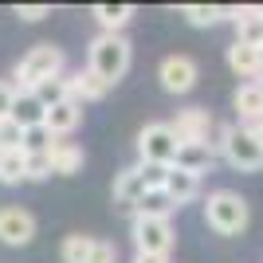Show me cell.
Returning a JSON list of instances; mask_svg holds the SVG:
<instances>
[{
  "mask_svg": "<svg viewBox=\"0 0 263 263\" xmlns=\"http://www.w3.org/2000/svg\"><path fill=\"white\" fill-rule=\"evenodd\" d=\"M130 63H134V44L122 32H99L95 40H90V47H87V71H95L106 87L122 83L126 71H130Z\"/></svg>",
  "mask_w": 263,
  "mask_h": 263,
  "instance_id": "cell-1",
  "label": "cell"
},
{
  "mask_svg": "<svg viewBox=\"0 0 263 263\" xmlns=\"http://www.w3.org/2000/svg\"><path fill=\"white\" fill-rule=\"evenodd\" d=\"M252 220V204L236 193V189H216L204 200V224H209L216 236H240Z\"/></svg>",
  "mask_w": 263,
  "mask_h": 263,
  "instance_id": "cell-2",
  "label": "cell"
},
{
  "mask_svg": "<svg viewBox=\"0 0 263 263\" xmlns=\"http://www.w3.org/2000/svg\"><path fill=\"white\" fill-rule=\"evenodd\" d=\"M212 149H216V154L224 157L232 169H240V173H259V169H263V149H259V142H255L243 126H236V122H228V126H220V130H216Z\"/></svg>",
  "mask_w": 263,
  "mask_h": 263,
  "instance_id": "cell-3",
  "label": "cell"
},
{
  "mask_svg": "<svg viewBox=\"0 0 263 263\" xmlns=\"http://www.w3.org/2000/svg\"><path fill=\"white\" fill-rule=\"evenodd\" d=\"M63 63H67L63 47H55V44H35L32 51L16 63V71H12V87H16V90H35L44 79L63 75Z\"/></svg>",
  "mask_w": 263,
  "mask_h": 263,
  "instance_id": "cell-4",
  "label": "cell"
},
{
  "mask_svg": "<svg viewBox=\"0 0 263 263\" xmlns=\"http://www.w3.org/2000/svg\"><path fill=\"white\" fill-rule=\"evenodd\" d=\"M177 134L169 130V122H149L142 134H138V161L142 165H161V169H169V165L177 161Z\"/></svg>",
  "mask_w": 263,
  "mask_h": 263,
  "instance_id": "cell-5",
  "label": "cell"
},
{
  "mask_svg": "<svg viewBox=\"0 0 263 263\" xmlns=\"http://www.w3.org/2000/svg\"><path fill=\"white\" fill-rule=\"evenodd\" d=\"M130 236H134V248L145 255H169L173 252V224L169 220H154V216H134L130 224Z\"/></svg>",
  "mask_w": 263,
  "mask_h": 263,
  "instance_id": "cell-6",
  "label": "cell"
},
{
  "mask_svg": "<svg viewBox=\"0 0 263 263\" xmlns=\"http://www.w3.org/2000/svg\"><path fill=\"white\" fill-rule=\"evenodd\" d=\"M169 130L177 134V142L181 145H209L212 130H216V122H212V114L204 106H185V110H177V118L169 122Z\"/></svg>",
  "mask_w": 263,
  "mask_h": 263,
  "instance_id": "cell-7",
  "label": "cell"
},
{
  "mask_svg": "<svg viewBox=\"0 0 263 263\" xmlns=\"http://www.w3.org/2000/svg\"><path fill=\"white\" fill-rule=\"evenodd\" d=\"M197 75H200L197 59H189V55H165L161 67H157V79L169 95H189L197 87Z\"/></svg>",
  "mask_w": 263,
  "mask_h": 263,
  "instance_id": "cell-8",
  "label": "cell"
},
{
  "mask_svg": "<svg viewBox=\"0 0 263 263\" xmlns=\"http://www.w3.org/2000/svg\"><path fill=\"white\" fill-rule=\"evenodd\" d=\"M35 236V216L20 204H4L0 209V243H8V248H24V243H32Z\"/></svg>",
  "mask_w": 263,
  "mask_h": 263,
  "instance_id": "cell-9",
  "label": "cell"
},
{
  "mask_svg": "<svg viewBox=\"0 0 263 263\" xmlns=\"http://www.w3.org/2000/svg\"><path fill=\"white\" fill-rule=\"evenodd\" d=\"M47 165H51V173H59V177H75V173H83L87 154H83V145L67 142V138H51V145H47Z\"/></svg>",
  "mask_w": 263,
  "mask_h": 263,
  "instance_id": "cell-10",
  "label": "cell"
},
{
  "mask_svg": "<svg viewBox=\"0 0 263 263\" xmlns=\"http://www.w3.org/2000/svg\"><path fill=\"white\" fill-rule=\"evenodd\" d=\"M83 126V106L79 102H59V106H51L44 114V130L51 134V138H71V134Z\"/></svg>",
  "mask_w": 263,
  "mask_h": 263,
  "instance_id": "cell-11",
  "label": "cell"
},
{
  "mask_svg": "<svg viewBox=\"0 0 263 263\" xmlns=\"http://www.w3.org/2000/svg\"><path fill=\"white\" fill-rule=\"evenodd\" d=\"M67 90H71V102H79V106L102 102L110 95V87L95 75V71H75V75H67Z\"/></svg>",
  "mask_w": 263,
  "mask_h": 263,
  "instance_id": "cell-12",
  "label": "cell"
},
{
  "mask_svg": "<svg viewBox=\"0 0 263 263\" xmlns=\"http://www.w3.org/2000/svg\"><path fill=\"white\" fill-rule=\"evenodd\" d=\"M44 114H47V106L35 99L32 90H16V102H12V122H16L24 134H28V130H40V126H44Z\"/></svg>",
  "mask_w": 263,
  "mask_h": 263,
  "instance_id": "cell-13",
  "label": "cell"
},
{
  "mask_svg": "<svg viewBox=\"0 0 263 263\" xmlns=\"http://www.w3.org/2000/svg\"><path fill=\"white\" fill-rule=\"evenodd\" d=\"M161 193L173 200L177 209H181V204H189V200H197V197H200V177L185 173V169H169V173H165Z\"/></svg>",
  "mask_w": 263,
  "mask_h": 263,
  "instance_id": "cell-14",
  "label": "cell"
},
{
  "mask_svg": "<svg viewBox=\"0 0 263 263\" xmlns=\"http://www.w3.org/2000/svg\"><path fill=\"white\" fill-rule=\"evenodd\" d=\"M212 161H216V149H212V142L209 145H177V161L169 165V169H185V173H193V177H200V173H209L212 169Z\"/></svg>",
  "mask_w": 263,
  "mask_h": 263,
  "instance_id": "cell-15",
  "label": "cell"
},
{
  "mask_svg": "<svg viewBox=\"0 0 263 263\" xmlns=\"http://www.w3.org/2000/svg\"><path fill=\"white\" fill-rule=\"evenodd\" d=\"M232 106H236V114H240L243 126L259 122V118H263V90H259V83H240V90H236Z\"/></svg>",
  "mask_w": 263,
  "mask_h": 263,
  "instance_id": "cell-16",
  "label": "cell"
},
{
  "mask_svg": "<svg viewBox=\"0 0 263 263\" xmlns=\"http://www.w3.org/2000/svg\"><path fill=\"white\" fill-rule=\"evenodd\" d=\"M228 67H232V71H236L240 79L255 83V79H259V47L232 44V47H228Z\"/></svg>",
  "mask_w": 263,
  "mask_h": 263,
  "instance_id": "cell-17",
  "label": "cell"
},
{
  "mask_svg": "<svg viewBox=\"0 0 263 263\" xmlns=\"http://www.w3.org/2000/svg\"><path fill=\"white\" fill-rule=\"evenodd\" d=\"M90 16L99 20L102 32H122V28L134 20V4H95Z\"/></svg>",
  "mask_w": 263,
  "mask_h": 263,
  "instance_id": "cell-18",
  "label": "cell"
},
{
  "mask_svg": "<svg viewBox=\"0 0 263 263\" xmlns=\"http://www.w3.org/2000/svg\"><path fill=\"white\" fill-rule=\"evenodd\" d=\"M28 181V154L24 149H0V185Z\"/></svg>",
  "mask_w": 263,
  "mask_h": 263,
  "instance_id": "cell-19",
  "label": "cell"
},
{
  "mask_svg": "<svg viewBox=\"0 0 263 263\" xmlns=\"http://www.w3.org/2000/svg\"><path fill=\"white\" fill-rule=\"evenodd\" d=\"M177 212V204L169 197H165L161 189H149V193H145L142 200H138V204H134V216H154V220H169Z\"/></svg>",
  "mask_w": 263,
  "mask_h": 263,
  "instance_id": "cell-20",
  "label": "cell"
},
{
  "mask_svg": "<svg viewBox=\"0 0 263 263\" xmlns=\"http://www.w3.org/2000/svg\"><path fill=\"white\" fill-rule=\"evenodd\" d=\"M90 248H95V236H87V232L63 236V243H59V259H63V263H87Z\"/></svg>",
  "mask_w": 263,
  "mask_h": 263,
  "instance_id": "cell-21",
  "label": "cell"
},
{
  "mask_svg": "<svg viewBox=\"0 0 263 263\" xmlns=\"http://www.w3.org/2000/svg\"><path fill=\"white\" fill-rule=\"evenodd\" d=\"M32 95H35L40 102H44L47 110H51V106H59V102H67V99H71V90H67V75L44 79V83H40V87H35Z\"/></svg>",
  "mask_w": 263,
  "mask_h": 263,
  "instance_id": "cell-22",
  "label": "cell"
},
{
  "mask_svg": "<svg viewBox=\"0 0 263 263\" xmlns=\"http://www.w3.org/2000/svg\"><path fill=\"white\" fill-rule=\"evenodd\" d=\"M181 16H185L193 28H212V24L224 20V8H216V4H185Z\"/></svg>",
  "mask_w": 263,
  "mask_h": 263,
  "instance_id": "cell-23",
  "label": "cell"
},
{
  "mask_svg": "<svg viewBox=\"0 0 263 263\" xmlns=\"http://www.w3.org/2000/svg\"><path fill=\"white\" fill-rule=\"evenodd\" d=\"M28 154V149H24ZM51 177V165H47V149H35L28 154V181H47Z\"/></svg>",
  "mask_w": 263,
  "mask_h": 263,
  "instance_id": "cell-24",
  "label": "cell"
},
{
  "mask_svg": "<svg viewBox=\"0 0 263 263\" xmlns=\"http://www.w3.org/2000/svg\"><path fill=\"white\" fill-rule=\"evenodd\" d=\"M0 149H24V130L12 118L0 122Z\"/></svg>",
  "mask_w": 263,
  "mask_h": 263,
  "instance_id": "cell-25",
  "label": "cell"
},
{
  "mask_svg": "<svg viewBox=\"0 0 263 263\" xmlns=\"http://www.w3.org/2000/svg\"><path fill=\"white\" fill-rule=\"evenodd\" d=\"M114 259H118V248L110 240H99V236H95V248H90L87 263H114Z\"/></svg>",
  "mask_w": 263,
  "mask_h": 263,
  "instance_id": "cell-26",
  "label": "cell"
},
{
  "mask_svg": "<svg viewBox=\"0 0 263 263\" xmlns=\"http://www.w3.org/2000/svg\"><path fill=\"white\" fill-rule=\"evenodd\" d=\"M16 16L24 24H35V20H44V16H51V4H16Z\"/></svg>",
  "mask_w": 263,
  "mask_h": 263,
  "instance_id": "cell-27",
  "label": "cell"
},
{
  "mask_svg": "<svg viewBox=\"0 0 263 263\" xmlns=\"http://www.w3.org/2000/svg\"><path fill=\"white\" fill-rule=\"evenodd\" d=\"M12 102H16V87H12L8 79H0V122L12 118Z\"/></svg>",
  "mask_w": 263,
  "mask_h": 263,
  "instance_id": "cell-28",
  "label": "cell"
},
{
  "mask_svg": "<svg viewBox=\"0 0 263 263\" xmlns=\"http://www.w3.org/2000/svg\"><path fill=\"white\" fill-rule=\"evenodd\" d=\"M134 263H169V255H145V252H134Z\"/></svg>",
  "mask_w": 263,
  "mask_h": 263,
  "instance_id": "cell-29",
  "label": "cell"
},
{
  "mask_svg": "<svg viewBox=\"0 0 263 263\" xmlns=\"http://www.w3.org/2000/svg\"><path fill=\"white\" fill-rule=\"evenodd\" d=\"M243 130L252 134L255 142H259V149H263V118H259V122H252V126H243Z\"/></svg>",
  "mask_w": 263,
  "mask_h": 263,
  "instance_id": "cell-30",
  "label": "cell"
},
{
  "mask_svg": "<svg viewBox=\"0 0 263 263\" xmlns=\"http://www.w3.org/2000/svg\"><path fill=\"white\" fill-rule=\"evenodd\" d=\"M259 75H263V47H259Z\"/></svg>",
  "mask_w": 263,
  "mask_h": 263,
  "instance_id": "cell-31",
  "label": "cell"
},
{
  "mask_svg": "<svg viewBox=\"0 0 263 263\" xmlns=\"http://www.w3.org/2000/svg\"><path fill=\"white\" fill-rule=\"evenodd\" d=\"M255 83H259V90H263V75H259V79H255Z\"/></svg>",
  "mask_w": 263,
  "mask_h": 263,
  "instance_id": "cell-32",
  "label": "cell"
}]
</instances>
